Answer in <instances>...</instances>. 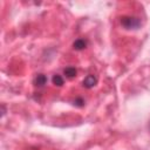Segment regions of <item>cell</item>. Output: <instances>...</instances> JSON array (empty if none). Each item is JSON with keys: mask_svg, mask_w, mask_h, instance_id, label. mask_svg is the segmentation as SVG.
I'll use <instances>...</instances> for the list:
<instances>
[{"mask_svg": "<svg viewBox=\"0 0 150 150\" xmlns=\"http://www.w3.org/2000/svg\"><path fill=\"white\" fill-rule=\"evenodd\" d=\"M63 73H64V75H66V77H68V79H73V77L76 76L77 70L75 69V67H67V68L64 69Z\"/></svg>", "mask_w": 150, "mask_h": 150, "instance_id": "5b68a950", "label": "cell"}, {"mask_svg": "<svg viewBox=\"0 0 150 150\" xmlns=\"http://www.w3.org/2000/svg\"><path fill=\"white\" fill-rule=\"evenodd\" d=\"M96 83H97V79H96L94 75H88V76L83 80V87H86V88H88V89L95 87Z\"/></svg>", "mask_w": 150, "mask_h": 150, "instance_id": "7a4b0ae2", "label": "cell"}, {"mask_svg": "<svg viewBox=\"0 0 150 150\" xmlns=\"http://www.w3.org/2000/svg\"><path fill=\"white\" fill-rule=\"evenodd\" d=\"M149 129H150V123H149Z\"/></svg>", "mask_w": 150, "mask_h": 150, "instance_id": "52a82bcc", "label": "cell"}, {"mask_svg": "<svg viewBox=\"0 0 150 150\" xmlns=\"http://www.w3.org/2000/svg\"><path fill=\"white\" fill-rule=\"evenodd\" d=\"M141 19L137 16H130V15H124L121 18V25L125 29H137L141 26Z\"/></svg>", "mask_w": 150, "mask_h": 150, "instance_id": "6da1fadb", "label": "cell"}, {"mask_svg": "<svg viewBox=\"0 0 150 150\" xmlns=\"http://www.w3.org/2000/svg\"><path fill=\"white\" fill-rule=\"evenodd\" d=\"M34 83H35V86H38V87H43V86L47 83V77H46L43 74H39V75L35 77Z\"/></svg>", "mask_w": 150, "mask_h": 150, "instance_id": "3957f363", "label": "cell"}, {"mask_svg": "<svg viewBox=\"0 0 150 150\" xmlns=\"http://www.w3.org/2000/svg\"><path fill=\"white\" fill-rule=\"evenodd\" d=\"M52 81H53V83H54L55 86H57V87H61V86L63 84V77H62L61 75H57V74L53 76Z\"/></svg>", "mask_w": 150, "mask_h": 150, "instance_id": "8992f818", "label": "cell"}, {"mask_svg": "<svg viewBox=\"0 0 150 150\" xmlns=\"http://www.w3.org/2000/svg\"><path fill=\"white\" fill-rule=\"evenodd\" d=\"M86 46H87V41H86L84 39H77V40L74 42V48H75L76 50H82V49L86 48Z\"/></svg>", "mask_w": 150, "mask_h": 150, "instance_id": "277c9868", "label": "cell"}]
</instances>
